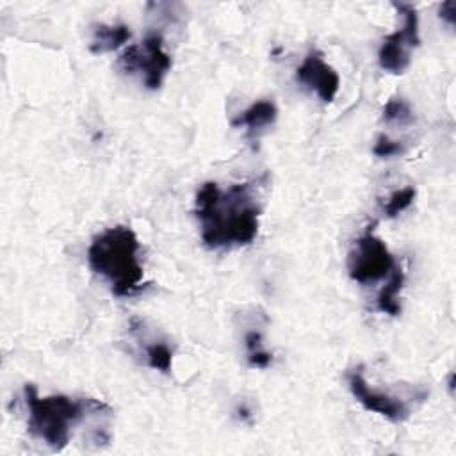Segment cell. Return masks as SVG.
Instances as JSON below:
<instances>
[{"mask_svg": "<svg viewBox=\"0 0 456 456\" xmlns=\"http://www.w3.org/2000/svg\"><path fill=\"white\" fill-rule=\"evenodd\" d=\"M260 210L251 182L232 183L226 189L217 182H205L194 198L201 240L210 249L251 244L258 233Z\"/></svg>", "mask_w": 456, "mask_h": 456, "instance_id": "6da1fadb", "label": "cell"}, {"mask_svg": "<svg viewBox=\"0 0 456 456\" xmlns=\"http://www.w3.org/2000/svg\"><path fill=\"white\" fill-rule=\"evenodd\" d=\"M141 242L130 226H112L98 233L87 248L91 271L102 276L118 297H130L142 289L144 269L139 260Z\"/></svg>", "mask_w": 456, "mask_h": 456, "instance_id": "7a4b0ae2", "label": "cell"}, {"mask_svg": "<svg viewBox=\"0 0 456 456\" xmlns=\"http://www.w3.org/2000/svg\"><path fill=\"white\" fill-rule=\"evenodd\" d=\"M23 399L28 433L52 451H62L68 445L73 426L86 419L87 413L109 411L105 403L93 397L78 399L64 394L41 397L32 383L23 387Z\"/></svg>", "mask_w": 456, "mask_h": 456, "instance_id": "3957f363", "label": "cell"}, {"mask_svg": "<svg viewBox=\"0 0 456 456\" xmlns=\"http://www.w3.org/2000/svg\"><path fill=\"white\" fill-rule=\"evenodd\" d=\"M118 66L137 75L146 89H159L171 69V57L164 48V39L159 32H148L141 43L128 45L118 59Z\"/></svg>", "mask_w": 456, "mask_h": 456, "instance_id": "277c9868", "label": "cell"}, {"mask_svg": "<svg viewBox=\"0 0 456 456\" xmlns=\"http://www.w3.org/2000/svg\"><path fill=\"white\" fill-rule=\"evenodd\" d=\"M395 265L394 255L388 251L387 244L372 233L370 226L354 240L346 262L349 278L362 285L388 278Z\"/></svg>", "mask_w": 456, "mask_h": 456, "instance_id": "5b68a950", "label": "cell"}, {"mask_svg": "<svg viewBox=\"0 0 456 456\" xmlns=\"http://www.w3.org/2000/svg\"><path fill=\"white\" fill-rule=\"evenodd\" d=\"M392 5L395 7L397 14H401L403 25L383 39L378 52V62L381 69L392 75H401L408 69L411 62V52L420 43L419 14L411 4L394 2Z\"/></svg>", "mask_w": 456, "mask_h": 456, "instance_id": "8992f818", "label": "cell"}, {"mask_svg": "<svg viewBox=\"0 0 456 456\" xmlns=\"http://www.w3.org/2000/svg\"><path fill=\"white\" fill-rule=\"evenodd\" d=\"M347 387H349L351 394L354 395V399L365 410L374 411L392 422H401V420L408 419V415H410V410L403 399L370 388L367 379L363 378L362 367H356L347 372Z\"/></svg>", "mask_w": 456, "mask_h": 456, "instance_id": "52a82bcc", "label": "cell"}, {"mask_svg": "<svg viewBox=\"0 0 456 456\" xmlns=\"http://www.w3.org/2000/svg\"><path fill=\"white\" fill-rule=\"evenodd\" d=\"M299 84L314 91L324 103H331L340 89V77L333 66H330L322 53L317 50L308 52L303 62L296 69Z\"/></svg>", "mask_w": 456, "mask_h": 456, "instance_id": "ba28073f", "label": "cell"}, {"mask_svg": "<svg viewBox=\"0 0 456 456\" xmlns=\"http://www.w3.org/2000/svg\"><path fill=\"white\" fill-rule=\"evenodd\" d=\"M278 118V107L273 100H256L246 110L232 119L235 128H244L248 135H258Z\"/></svg>", "mask_w": 456, "mask_h": 456, "instance_id": "9c48e42d", "label": "cell"}, {"mask_svg": "<svg viewBox=\"0 0 456 456\" xmlns=\"http://www.w3.org/2000/svg\"><path fill=\"white\" fill-rule=\"evenodd\" d=\"M132 37L130 28L125 23H100L93 30V39L89 43V50L93 53H105L121 48Z\"/></svg>", "mask_w": 456, "mask_h": 456, "instance_id": "30bf717a", "label": "cell"}, {"mask_svg": "<svg viewBox=\"0 0 456 456\" xmlns=\"http://www.w3.org/2000/svg\"><path fill=\"white\" fill-rule=\"evenodd\" d=\"M404 285V271L395 265V269L390 273L387 278V285H383L381 292L378 294L376 305L378 310L388 315H399L401 314V305H399V292Z\"/></svg>", "mask_w": 456, "mask_h": 456, "instance_id": "8fae6325", "label": "cell"}, {"mask_svg": "<svg viewBox=\"0 0 456 456\" xmlns=\"http://www.w3.org/2000/svg\"><path fill=\"white\" fill-rule=\"evenodd\" d=\"M244 346L248 351V362L251 367H258V369H265L271 365L273 362V354L265 349L264 346V338L262 333L256 330H251L244 335Z\"/></svg>", "mask_w": 456, "mask_h": 456, "instance_id": "7c38bea8", "label": "cell"}, {"mask_svg": "<svg viewBox=\"0 0 456 456\" xmlns=\"http://www.w3.org/2000/svg\"><path fill=\"white\" fill-rule=\"evenodd\" d=\"M144 358L151 369L160 370L164 374H167L173 367V349L162 340H155L148 344L144 347Z\"/></svg>", "mask_w": 456, "mask_h": 456, "instance_id": "4fadbf2b", "label": "cell"}, {"mask_svg": "<svg viewBox=\"0 0 456 456\" xmlns=\"http://www.w3.org/2000/svg\"><path fill=\"white\" fill-rule=\"evenodd\" d=\"M383 121L388 125H399V126H406L411 125L415 121L413 110L410 107V103L403 98H392L387 102L385 109H383Z\"/></svg>", "mask_w": 456, "mask_h": 456, "instance_id": "5bb4252c", "label": "cell"}, {"mask_svg": "<svg viewBox=\"0 0 456 456\" xmlns=\"http://www.w3.org/2000/svg\"><path fill=\"white\" fill-rule=\"evenodd\" d=\"M415 196H417L415 187H403V189L394 191V192L387 198V201H385V205H383V214H385V217H395V216H399L401 212H404V210L413 203Z\"/></svg>", "mask_w": 456, "mask_h": 456, "instance_id": "9a60e30c", "label": "cell"}, {"mask_svg": "<svg viewBox=\"0 0 456 456\" xmlns=\"http://www.w3.org/2000/svg\"><path fill=\"white\" fill-rule=\"evenodd\" d=\"M403 142L390 139L388 135H379L372 146V153L378 157H394L403 153Z\"/></svg>", "mask_w": 456, "mask_h": 456, "instance_id": "2e32d148", "label": "cell"}, {"mask_svg": "<svg viewBox=\"0 0 456 456\" xmlns=\"http://www.w3.org/2000/svg\"><path fill=\"white\" fill-rule=\"evenodd\" d=\"M440 18L442 20H445L451 27H454V23H456V2L454 0H449V2H444L442 5H440Z\"/></svg>", "mask_w": 456, "mask_h": 456, "instance_id": "e0dca14e", "label": "cell"}]
</instances>
